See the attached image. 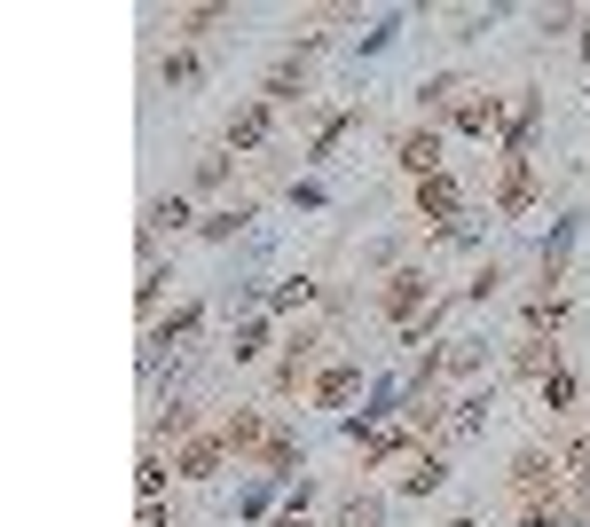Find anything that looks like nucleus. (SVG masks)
<instances>
[{
	"instance_id": "obj_23",
	"label": "nucleus",
	"mask_w": 590,
	"mask_h": 527,
	"mask_svg": "<svg viewBox=\"0 0 590 527\" xmlns=\"http://www.w3.org/2000/svg\"><path fill=\"white\" fill-rule=\"evenodd\" d=\"M575 402H582V378H575L567 362H560V371L543 378V410H575Z\"/></svg>"
},
{
	"instance_id": "obj_2",
	"label": "nucleus",
	"mask_w": 590,
	"mask_h": 527,
	"mask_svg": "<svg viewBox=\"0 0 590 527\" xmlns=\"http://www.w3.org/2000/svg\"><path fill=\"white\" fill-rule=\"evenodd\" d=\"M465 213H473V205H465V181H456L449 166L417 181V221H441V228H449V221H465Z\"/></svg>"
},
{
	"instance_id": "obj_9",
	"label": "nucleus",
	"mask_w": 590,
	"mask_h": 527,
	"mask_svg": "<svg viewBox=\"0 0 590 527\" xmlns=\"http://www.w3.org/2000/svg\"><path fill=\"white\" fill-rule=\"evenodd\" d=\"M536 135H543V95H519L512 126H504V158H528V166H536Z\"/></svg>"
},
{
	"instance_id": "obj_31",
	"label": "nucleus",
	"mask_w": 590,
	"mask_h": 527,
	"mask_svg": "<svg viewBox=\"0 0 590 527\" xmlns=\"http://www.w3.org/2000/svg\"><path fill=\"white\" fill-rule=\"evenodd\" d=\"M354 126H363V111H339V118H323V135H315V158H331V150L354 135Z\"/></svg>"
},
{
	"instance_id": "obj_4",
	"label": "nucleus",
	"mask_w": 590,
	"mask_h": 527,
	"mask_svg": "<svg viewBox=\"0 0 590 527\" xmlns=\"http://www.w3.org/2000/svg\"><path fill=\"white\" fill-rule=\"evenodd\" d=\"M497 213H512V221L536 213V166H528V158H504V174H497Z\"/></svg>"
},
{
	"instance_id": "obj_5",
	"label": "nucleus",
	"mask_w": 590,
	"mask_h": 527,
	"mask_svg": "<svg viewBox=\"0 0 590 527\" xmlns=\"http://www.w3.org/2000/svg\"><path fill=\"white\" fill-rule=\"evenodd\" d=\"M560 456H543V449H519V465H512V488H519V504L528 497H560Z\"/></svg>"
},
{
	"instance_id": "obj_21",
	"label": "nucleus",
	"mask_w": 590,
	"mask_h": 527,
	"mask_svg": "<svg viewBox=\"0 0 590 527\" xmlns=\"http://www.w3.org/2000/svg\"><path fill=\"white\" fill-rule=\"evenodd\" d=\"M480 425H488V393H465V402L449 410V434H456V441H473Z\"/></svg>"
},
{
	"instance_id": "obj_1",
	"label": "nucleus",
	"mask_w": 590,
	"mask_h": 527,
	"mask_svg": "<svg viewBox=\"0 0 590 527\" xmlns=\"http://www.w3.org/2000/svg\"><path fill=\"white\" fill-rule=\"evenodd\" d=\"M425 284H434L425 268H393V276H386V291H378V315H393V323L410 331V323L434 308V291H425Z\"/></svg>"
},
{
	"instance_id": "obj_13",
	"label": "nucleus",
	"mask_w": 590,
	"mask_h": 527,
	"mask_svg": "<svg viewBox=\"0 0 590 527\" xmlns=\"http://www.w3.org/2000/svg\"><path fill=\"white\" fill-rule=\"evenodd\" d=\"M354 393H363V362H331V371H315V402L323 410H347Z\"/></svg>"
},
{
	"instance_id": "obj_27",
	"label": "nucleus",
	"mask_w": 590,
	"mask_h": 527,
	"mask_svg": "<svg viewBox=\"0 0 590 527\" xmlns=\"http://www.w3.org/2000/svg\"><path fill=\"white\" fill-rule=\"evenodd\" d=\"M560 323H567V300H560V291H543V300L528 308V339H543V331H560Z\"/></svg>"
},
{
	"instance_id": "obj_38",
	"label": "nucleus",
	"mask_w": 590,
	"mask_h": 527,
	"mask_svg": "<svg viewBox=\"0 0 590 527\" xmlns=\"http://www.w3.org/2000/svg\"><path fill=\"white\" fill-rule=\"evenodd\" d=\"M560 465H567V480H575V488H590V434H582V441L560 456Z\"/></svg>"
},
{
	"instance_id": "obj_11",
	"label": "nucleus",
	"mask_w": 590,
	"mask_h": 527,
	"mask_svg": "<svg viewBox=\"0 0 590 527\" xmlns=\"http://www.w3.org/2000/svg\"><path fill=\"white\" fill-rule=\"evenodd\" d=\"M221 465H228V441H221V434L174 449V473H181V480H221Z\"/></svg>"
},
{
	"instance_id": "obj_42",
	"label": "nucleus",
	"mask_w": 590,
	"mask_h": 527,
	"mask_svg": "<svg viewBox=\"0 0 590 527\" xmlns=\"http://www.w3.org/2000/svg\"><path fill=\"white\" fill-rule=\"evenodd\" d=\"M575 497H582V512H590V488H575Z\"/></svg>"
},
{
	"instance_id": "obj_43",
	"label": "nucleus",
	"mask_w": 590,
	"mask_h": 527,
	"mask_svg": "<svg viewBox=\"0 0 590 527\" xmlns=\"http://www.w3.org/2000/svg\"><path fill=\"white\" fill-rule=\"evenodd\" d=\"M449 527H480V519H449Z\"/></svg>"
},
{
	"instance_id": "obj_16",
	"label": "nucleus",
	"mask_w": 590,
	"mask_h": 527,
	"mask_svg": "<svg viewBox=\"0 0 590 527\" xmlns=\"http://www.w3.org/2000/svg\"><path fill=\"white\" fill-rule=\"evenodd\" d=\"M181 228H189V205H181V197H158V205L142 213V237H181Z\"/></svg>"
},
{
	"instance_id": "obj_7",
	"label": "nucleus",
	"mask_w": 590,
	"mask_h": 527,
	"mask_svg": "<svg viewBox=\"0 0 590 527\" xmlns=\"http://www.w3.org/2000/svg\"><path fill=\"white\" fill-rule=\"evenodd\" d=\"M307 55H315V40H300V48L276 63L268 87H260V103H300V95H307Z\"/></svg>"
},
{
	"instance_id": "obj_15",
	"label": "nucleus",
	"mask_w": 590,
	"mask_h": 527,
	"mask_svg": "<svg viewBox=\"0 0 590 527\" xmlns=\"http://www.w3.org/2000/svg\"><path fill=\"white\" fill-rule=\"evenodd\" d=\"M512 371H519V378H536V386H543L551 371H560V347H551V339H519V354H512Z\"/></svg>"
},
{
	"instance_id": "obj_25",
	"label": "nucleus",
	"mask_w": 590,
	"mask_h": 527,
	"mask_svg": "<svg viewBox=\"0 0 590 527\" xmlns=\"http://www.w3.org/2000/svg\"><path fill=\"white\" fill-rule=\"evenodd\" d=\"M197 315H205V308H197V300H181V308H174V315L150 331V347H174V339H189V331H197Z\"/></svg>"
},
{
	"instance_id": "obj_34",
	"label": "nucleus",
	"mask_w": 590,
	"mask_h": 527,
	"mask_svg": "<svg viewBox=\"0 0 590 527\" xmlns=\"http://www.w3.org/2000/svg\"><path fill=\"white\" fill-rule=\"evenodd\" d=\"M276 488H284V480H268V473H260V480L244 488V497H237V512H244V519H260V512H268V497H276Z\"/></svg>"
},
{
	"instance_id": "obj_12",
	"label": "nucleus",
	"mask_w": 590,
	"mask_h": 527,
	"mask_svg": "<svg viewBox=\"0 0 590 527\" xmlns=\"http://www.w3.org/2000/svg\"><path fill=\"white\" fill-rule=\"evenodd\" d=\"M575 228H582V221H575V213H560V221H551V237L536 244V268H543V284H560V276H567V252H575Z\"/></svg>"
},
{
	"instance_id": "obj_35",
	"label": "nucleus",
	"mask_w": 590,
	"mask_h": 527,
	"mask_svg": "<svg viewBox=\"0 0 590 527\" xmlns=\"http://www.w3.org/2000/svg\"><path fill=\"white\" fill-rule=\"evenodd\" d=\"M393 32H402V16H378V24L363 32V55H386V48H393Z\"/></svg>"
},
{
	"instance_id": "obj_29",
	"label": "nucleus",
	"mask_w": 590,
	"mask_h": 527,
	"mask_svg": "<svg viewBox=\"0 0 590 527\" xmlns=\"http://www.w3.org/2000/svg\"><path fill=\"white\" fill-rule=\"evenodd\" d=\"M339 527H386V497H347L339 504Z\"/></svg>"
},
{
	"instance_id": "obj_18",
	"label": "nucleus",
	"mask_w": 590,
	"mask_h": 527,
	"mask_svg": "<svg viewBox=\"0 0 590 527\" xmlns=\"http://www.w3.org/2000/svg\"><path fill=\"white\" fill-rule=\"evenodd\" d=\"M441 362H449L456 378H480V362H488V339H473V331H465V339H449V347H441Z\"/></svg>"
},
{
	"instance_id": "obj_30",
	"label": "nucleus",
	"mask_w": 590,
	"mask_h": 527,
	"mask_svg": "<svg viewBox=\"0 0 590 527\" xmlns=\"http://www.w3.org/2000/svg\"><path fill=\"white\" fill-rule=\"evenodd\" d=\"M307 362H315V339L300 331V339H291V354H284V371H276V386L291 393V386H300V378H307Z\"/></svg>"
},
{
	"instance_id": "obj_33",
	"label": "nucleus",
	"mask_w": 590,
	"mask_h": 527,
	"mask_svg": "<svg viewBox=\"0 0 590 527\" xmlns=\"http://www.w3.org/2000/svg\"><path fill=\"white\" fill-rule=\"evenodd\" d=\"M480 221H488V213H465V221H449V228H441V244H456V252H473V244H480Z\"/></svg>"
},
{
	"instance_id": "obj_14",
	"label": "nucleus",
	"mask_w": 590,
	"mask_h": 527,
	"mask_svg": "<svg viewBox=\"0 0 590 527\" xmlns=\"http://www.w3.org/2000/svg\"><path fill=\"white\" fill-rule=\"evenodd\" d=\"M221 441H228V456H244V449H268L276 425L260 417V410H237V417H221Z\"/></svg>"
},
{
	"instance_id": "obj_6",
	"label": "nucleus",
	"mask_w": 590,
	"mask_h": 527,
	"mask_svg": "<svg viewBox=\"0 0 590 527\" xmlns=\"http://www.w3.org/2000/svg\"><path fill=\"white\" fill-rule=\"evenodd\" d=\"M393 166H402V174H441V126H410V135L402 142H393Z\"/></svg>"
},
{
	"instance_id": "obj_32",
	"label": "nucleus",
	"mask_w": 590,
	"mask_h": 527,
	"mask_svg": "<svg viewBox=\"0 0 590 527\" xmlns=\"http://www.w3.org/2000/svg\"><path fill=\"white\" fill-rule=\"evenodd\" d=\"M228 354H237V362H260V354H268V323H237V339H228Z\"/></svg>"
},
{
	"instance_id": "obj_37",
	"label": "nucleus",
	"mask_w": 590,
	"mask_h": 527,
	"mask_svg": "<svg viewBox=\"0 0 590 527\" xmlns=\"http://www.w3.org/2000/svg\"><path fill=\"white\" fill-rule=\"evenodd\" d=\"M166 87H197V55H189V48L166 55Z\"/></svg>"
},
{
	"instance_id": "obj_20",
	"label": "nucleus",
	"mask_w": 590,
	"mask_h": 527,
	"mask_svg": "<svg viewBox=\"0 0 590 527\" xmlns=\"http://www.w3.org/2000/svg\"><path fill=\"white\" fill-rule=\"evenodd\" d=\"M519 519H528V527H575L567 497H528V504H519Z\"/></svg>"
},
{
	"instance_id": "obj_10",
	"label": "nucleus",
	"mask_w": 590,
	"mask_h": 527,
	"mask_svg": "<svg viewBox=\"0 0 590 527\" xmlns=\"http://www.w3.org/2000/svg\"><path fill=\"white\" fill-rule=\"evenodd\" d=\"M465 72H434V79H417V118H456V103H465Z\"/></svg>"
},
{
	"instance_id": "obj_17",
	"label": "nucleus",
	"mask_w": 590,
	"mask_h": 527,
	"mask_svg": "<svg viewBox=\"0 0 590 527\" xmlns=\"http://www.w3.org/2000/svg\"><path fill=\"white\" fill-rule=\"evenodd\" d=\"M434 488H449V456H417L402 473V497H434Z\"/></svg>"
},
{
	"instance_id": "obj_3",
	"label": "nucleus",
	"mask_w": 590,
	"mask_h": 527,
	"mask_svg": "<svg viewBox=\"0 0 590 527\" xmlns=\"http://www.w3.org/2000/svg\"><path fill=\"white\" fill-rule=\"evenodd\" d=\"M504 103L497 95H465V103H456V118H449V135H465V142H504Z\"/></svg>"
},
{
	"instance_id": "obj_8",
	"label": "nucleus",
	"mask_w": 590,
	"mask_h": 527,
	"mask_svg": "<svg viewBox=\"0 0 590 527\" xmlns=\"http://www.w3.org/2000/svg\"><path fill=\"white\" fill-rule=\"evenodd\" d=\"M276 126V103H260V95H244L237 111H228V150H260Z\"/></svg>"
},
{
	"instance_id": "obj_36",
	"label": "nucleus",
	"mask_w": 590,
	"mask_h": 527,
	"mask_svg": "<svg viewBox=\"0 0 590 527\" xmlns=\"http://www.w3.org/2000/svg\"><path fill=\"white\" fill-rule=\"evenodd\" d=\"M213 24H221V9H181V16H174L181 40H197V32H213Z\"/></svg>"
},
{
	"instance_id": "obj_22",
	"label": "nucleus",
	"mask_w": 590,
	"mask_h": 527,
	"mask_svg": "<svg viewBox=\"0 0 590 527\" xmlns=\"http://www.w3.org/2000/svg\"><path fill=\"white\" fill-rule=\"evenodd\" d=\"M307 300H315V284H307V276H284V284L268 291V315H300Z\"/></svg>"
},
{
	"instance_id": "obj_40",
	"label": "nucleus",
	"mask_w": 590,
	"mask_h": 527,
	"mask_svg": "<svg viewBox=\"0 0 590 527\" xmlns=\"http://www.w3.org/2000/svg\"><path fill=\"white\" fill-rule=\"evenodd\" d=\"M135 527H166V504H142V512H135Z\"/></svg>"
},
{
	"instance_id": "obj_28",
	"label": "nucleus",
	"mask_w": 590,
	"mask_h": 527,
	"mask_svg": "<svg viewBox=\"0 0 590 527\" xmlns=\"http://www.w3.org/2000/svg\"><path fill=\"white\" fill-rule=\"evenodd\" d=\"M135 488H142V504H158V497H166V456H158V449H142V465H135Z\"/></svg>"
},
{
	"instance_id": "obj_41",
	"label": "nucleus",
	"mask_w": 590,
	"mask_h": 527,
	"mask_svg": "<svg viewBox=\"0 0 590 527\" xmlns=\"http://www.w3.org/2000/svg\"><path fill=\"white\" fill-rule=\"evenodd\" d=\"M268 527H307V512H276V519H268Z\"/></svg>"
},
{
	"instance_id": "obj_26",
	"label": "nucleus",
	"mask_w": 590,
	"mask_h": 527,
	"mask_svg": "<svg viewBox=\"0 0 590 527\" xmlns=\"http://www.w3.org/2000/svg\"><path fill=\"white\" fill-rule=\"evenodd\" d=\"M166 284H174V268H166V260H150V268H142V284H135L142 315H158V300H166Z\"/></svg>"
},
{
	"instance_id": "obj_19",
	"label": "nucleus",
	"mask_w": 590,
	"mask_h": 527,
	"mask_svg": "<svg viewBox=\"0 0 590 527\" xmlns=\"http://www.w3.org/2000/svg\"><path fill=\"white\" fill-rule=\"evenodd\" d=\"M244 221H252V205H221V213H205V221H197V237H205V244H228Z\"/></svg>"
},
{
	"instance_id": "obj_39",
	"label": "nucleus",
	"mask_w": 590,
	"mask_h": 527,
	"mask_svg": "<svg viewBox=\"0 0 590 527\" xmlns=\"http://www.w3.org/2000/svg\"><path fill=\"white\" fill-rule=\"evenodd\" d=\"M497 284H504V268L488 260V268H473V284H465V300H497Z\"/></svg>"
},
{
	"instance_id": "obj_24",
	"label": "nucleus",
	"mask_w": 590,
	"mask_h": 527,
	"mask_svg": "<svg viewBox=\"0 0 590 527\" xmlns=\"http://www.w3.org/2000/svg\"><path fill=\"white\" fill-rule=\"evenodd\" d=\"M150 441H189V410L181 402H158L150 410Z\"/></svg>"
}]
</instances>
